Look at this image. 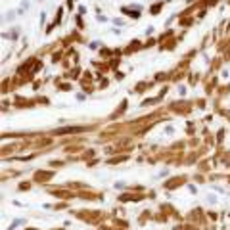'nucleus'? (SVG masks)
I'll list each match as a JSON object with an SVG mask.
<instances>
[{
    "instance_id": "f257e3e1",
    "label": "nucleus",
    "mask_w": 230,
    "mask_h": 230,
    "mask_svg": "<svg viewBox=\"0 0 230 230\" xmlns=\"http://www.w3.org/2000/svg\"><path fill=\"white\" fill-rule=\"evenodd\" d=\"M27 8H29V2H23V4H21V12H23V10H27Z\"/></svg>"
}]
</instances>
